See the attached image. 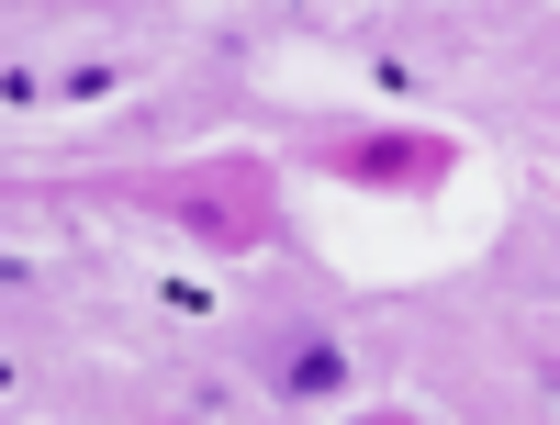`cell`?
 Returning <instances> with one entry per match:
<instances>
[{
    "label": "cell",
    "mask_w": 560,
    "mask_h": 425,
    "mask_svg": "<svg viewBox=\"0 0 560 425\" xmlns=\"http://www.w3.org/2000/svg\"><path fill=\"white\" fill-rule=\"evenodd\" d=\"M325 179H348V191H448V168H459V146L448 134H427V123H359V134H314L303 146Z\"/></svg>",
    "instance_id": "cell-2"
},
{
    "label": "cell",
    "mask_w": 560,
    "mask_h": 425,
    "mask_svg": "<svg viewBox=\"0 0 560 425\" xmlns=\"http://www.w3.org/2000/svg\"><path fill=\"white\" fill-rule=\"evenodd\" d=\"M359 425H415V414H359Z\"/></svg>",
    "instance_id": "cell-4"
},
{
    "label": "cell",
    "mask_w": 560,
    "mask_h": 425,
    "mask_svg": "<svg viewBox=\"0 0 560 425\" xmlns=\"http://www.w3.org/2000/svg\"><path fill=\"white\" fill-rule=\"evenodd\" d=\"M113 202L168 213L213 258H247V247H269V224H280V168L247 157V146H224V157H191V168H135V179H113Z\"/></svg>",
    "instance_id": "cell-1"
},
{
    "label": "cell",
    "mask_w": 560,
    "mask_h": 425,
    "mask_svg": "<svg viewBox=\"0 0 560 425\" xmlns=\"http://www.w3.org/2000/svg\"><path fill=\"white\" fill-rule=\"evenodd\" d=\"M258 381L292 403H325V392H348V347L314 337V324H280V337H258Z\"/></svg>",
    "instance_id": "cell-3"
}]
</instances>
